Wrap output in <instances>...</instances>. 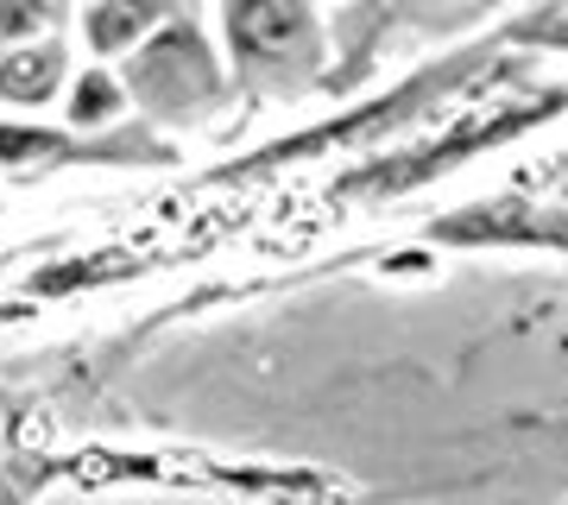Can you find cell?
I'll list each match as a JSON object with an SVG mask.
<instances>
[{"label":"cell","mask_w":568,"mask_h":505,"mask_svg":"<svg viewBox=\"0 0 568 505\" xmlns=\"http://www.w3.org/2000/svg\"><path fill=\"white\" fill-rule=\"evenodd\" d=\"M222 44L241 89L291 95L323 70L316 0H222Z\"/></svg>","instance_id":"1"},{"label":"cell","mask_w":568,"mask_h":505,"mask_svg":"<svg viewBox=\"0 0 568 505\" xmlns=\"http://www.w3.org/2000/svg\"><path fill=\"white\" fill-rule=\"evenodd\" d=\"M0 159L7 164H51V159H152V152H126L108 133H70V127H20L0 121Z\"/></svg>","instance_id":"5"},{"label":"cell","mask_w":568,"mask_h":505,"mask_svg":"<svg viewBox=\"0 0 568 505\" xmlns=\"http://www.w3.org/2000/svg\"><path fill=\"white\" fill-rule=\"evenodd\" d=\"M164 20H171V0H89L82 7V44L95 63L133 58Z\"/></svg>","instance_id":"4"},{"label":"cell","mask_w":568,"mask_h":505,"mask_svg":"<svg viewBox=\"0 0 568 505\" xmlns=\"http://www.w3.org/2000/svg\"><path fill=\"white\" fill-rule=\"evenodd\" d=\"M58 108H63V127H70V133H108V127L133 108V95H126L121 70L89 63V70H70V89H63Z\"/></svg>","instance_id":"6"},{"label":"cell","mask_w":568,"mask_h":505,"mask_svg":"<svg viewBox=\"0 0 568 505\" xmlns=\"http://www.w3.org/2000/svg\"><path fill=\"white\" fill-rule=\"evenodd\" d=\"M121 82H126V95H133V108L159 114V121H196V114L215 108L222 89H227L222 51L209 44L203 26L178 20V13H171L133 58H121Z\"/></svg>","instance_id":"2"},{"label":"cell","mask_w":568,"mask_h":505,"mask_svg":"<svg viewBox=\"0 0 568 505\" xmlns=\"http://www.w3.org/2000/svg\"><path fill=\"white\" fill-rule=\"evenodd\" d=\"M63 89H70V44L63 39H26L13 51H0V108L13 114H39V108H58Z\"/></svg>","instance_id":"3"},{"label":"cell","mask_w":568,"mask_h":505,"mask_svg":"<svg viewBox=\"0 0 568 505\" xmlns=\"http://www.w3.org/2000/svg\"><path fill=\"white\" fill-rule=\"evenodd\" d=\"M63 0H0V51H13L26 39H44L58 26Z\"/></svg>","instance_id":"7"}]
</instances>
